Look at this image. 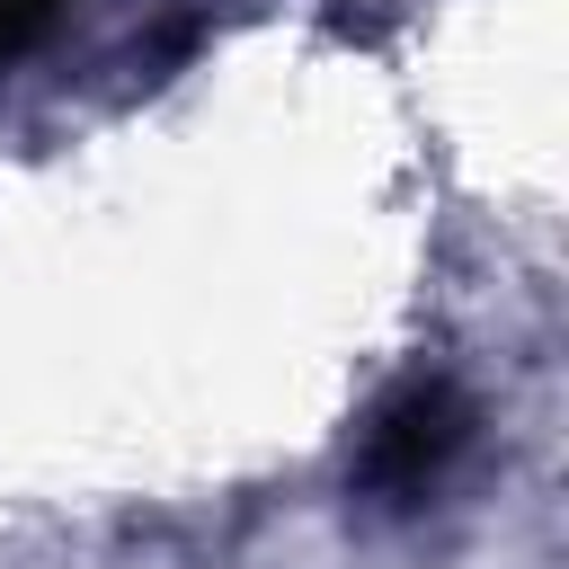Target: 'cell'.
<instances>
[{"label": "cell", "instance_id": "6da1fadb", "mask_svg": "<svg viewBox=\"0 0 569 569\" xmlns=\"http://www.w3.org/2000/svg\"><path fill=\"white\" fill-rule=\"evenodd\" d=\"M462 445H471V409H462V391H453V382H409V391H391L382 418L365 427L356 480H365L373 498H391V507H418V498L453 471Z\"/></svg>", "mask_w": 569, "mask_h": 569}, {"label": "cell", "instance_id": "7a4b0ae2", "mask_svg": "<svg viewBox=\"0 0 569 569\" xmlns=\"http://www.w3.org/2000/svg\"><path fill=\"white\" fill-rule=\"evenodd\" d=\"M53 9H62V0H0V71H9L44 27H53Z\"/></svg>", "mask_w": 569, "mask_h": 569}]
</instances>
